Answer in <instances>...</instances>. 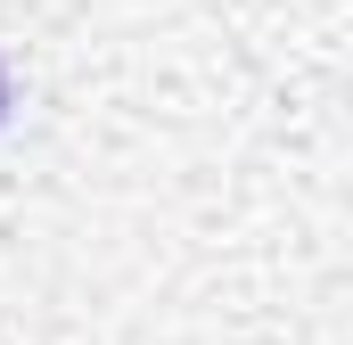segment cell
Returning <instances> with one entry per match:
<instances>
[{
    "label": "cell",
    "instance_id": "obj_1",
    "mask_svg": "<svg viewBox=\"0 0 353 345\" xmlns=\"http://www.w3.org/2000/svg\"><path fill=\"white\" fill-rule=\"evenodd\" d=\"M0 115H8V83H0Z\"/></svg>",
    "mask_w": 353,
    "mask_h": 345
}]
</instances>
